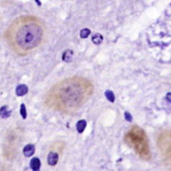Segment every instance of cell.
I'll use <instances>...</instances> for the list:
<instances>
[{
	"mask_svg": "<svg viewBox=\"0 0 171 171\" xmlns=\"http://www.w3.org/2000/svg\"><path fill=\"white\" fill-rule=\"evenodd\" d=\"M45 27L35 16H21L13 21L5 33L11 48L21 56L29 54L42 41Z\"/></svg>",
	"mask_w": 171,
	"mask_h": 171,
	"instance_id": "6da1fadb",
	"label": "cell"
},
{
	"mask_svg": "<svg viewBox=\"0 0 171 171\" xmlns=\"http://www.w3.org/2000/svg\"><path fill=\"white\" fill-rule=\"evenodd\" d=\"M91 88L83 78H69L54 86L47 96L49 107L58 111L70 112L83 105L89 96Z\"/></svg>",
	"mask_w": 171,
	"mask_h": 171,
	"instance_id": "7a4b0ae2",
	"label": "cell"
},
{
	"mask_svg": "<svg viewBox=\"0 0 171 171\" xmlns=\"http://www.w3.org/2000/svg\"><path fill=\"white\" fill-rule=\"evenodd\" d=\"M34 152H35V146L32 145V144H29V145H27V146L23 148V154H24V156H27V157L32 156L33 154H34Z\"/></svg>",
	"mask_w": 171,
	"mask_h": 171,
	"instance_id": "3957f363",
	"label": "cell"
},
{
	"mask_svg": "<svg viewBox=\"0 0 171 171\" xmlns=\"http://www.w3.org/2000/svg\"><path fill=\"white\" fill-rule=\"evenodd\" d=\"M58 162V154L56 152H50L48 155V164L50 166H55Z\"/></svg>",
	"mask_w": 171,
	"mask_h": 171,
	"instance_id": "277c9868",
	"label": "cell"
},
{
	"mask_svg": "<svg viewBox=\"0 0 171 171\" xmlns=\"http://www.w3.org/2000/svg\"><path fill=\"white\" fill-rule=\"evenodd\" d=\"M30 166L32 168L33 171H39L41 166V163H40V160L38 157H34V159L31 160V163H30Z\"/></svg>",
	"mask_w": 171,
	"mask_h": 171,
	"instance_id": "5b68a950",
	"label": "cell"
},
{
	"mask_svg": "<svg viewBox=\"0 0 171 171\" xmlns=\"http://www.w3.org/2000/svg\"><path fill=\"white\" fill-rule=\"evenodd\" d=\"M28 91H29L28 86L19 85L17 88H16V94H17L18 96H23V95H25V94L28 93Z\"/></svg>",
	"mask_w": 171,
	"mask_h": 171,
	"instance_id": "8992f818",
	"label": "cell"
},
{
	"mask_svg": "<svg viewBox=\"0 0 171 171\" xmlns=\"http://www.w3.org/2000/svg\"><path fill=\"white\" fill-rule=\"evenodd\" d=\"M73 58V52L71 50H65L63 53V60L65 63H71Z\"/></svg>",
	"mask_w": 171,
	"mask_h": 171,
	"instance_id": "52a82bcc",
	"label": "cell"
},
{
	"mask_svg": "<svg viewBox=\"0 0 171 171\" xmlns=\"http://www.w3.org/2000/svg\"><path fill=\"white\" fill-rule=\"evenodd\" d=\"M11 113L12 112H11V110L9 109L8 106H3L0 108V116L2 118H8L11 115Z\"/></svg>",
	"mask_w": 171,
	"mask_h": 171,
	"instance_id": "ba28073f",
	"label": "cell"
},
{
	"mask_svg": "<svg viewBox=\"0 0 171 171\" xmlns=\"http://www.w3.org/2000/svg\"><path fill=\"white\" fill-rule=\"evenodd\" d=\"M86 127H87V121L85 119H80V121H78L77 125H76V129L79 133H83V131H85Z\"/></svg>",
	"mask_w": 171,
	"mask_h": 171,
	"instance_id": "9c48e42d",
	"label": "cell"
},
{
	"mask_svg": "<svg viewBox=\"0 0 171 171\" xmlns=\"http://www.w3.org/2000/svg\"><path fill=\"white\" fill-rule=\"evenodd\" d=\"M92 41H93V43L94 45H101V43L103 42V35L99 34V33L94 34L93 37H92Z\"/></svg>",
	"mask_w": 171,
	"mask_h": 171,
	"instance_id": "30bf717a",
	"label": "cell"
},
{
	"mask_svg": "<svg viewBox=\"0 0 171 171\" xmlns=\"http://www.w3.org/2000/svg\"><path fill=\"white\" fill-rule=\"evenodd\" d=\"M105 95H106L107 99H108L109 101H111V103H113V101H115V96H114V93L111 90H107L106 92H105Z\"/></svg>",
	"mask_w": 171,
	"mask_h": 171,
	"instance_id": "8fae6325",
	"label": "cell"
},
{
	"mask_svg": "<svg viewBox=\"0 0 171 171\" xmlns=\"http://www.w3.org/2000/svg\"><path fill=\"white\" fill-rule=\"evenodd\" d=\"M20 115L23 119L27 118V109H25V105L24 103H21L20 105Z\"/></svg>",
	"mask_w": 171,
	"mask_h": 171,
	"instance_id": "7c38bea8",
	"label": "cell"
},
{
	"mask_svg": "<svg viewBox=\"0 0 171 171\" xmlns=\"http://www.w3.org/2000/svg\"><path fill=\"white\" fill-rule=\"evenodd\" d=\"M90 33H91V30H89V29H83V30H81L80 32V37L81 38H87L89 35H90Z\"/></svg>",
	"mask_w": 171,
	"mask_h": 171,
	"instance_id": "4fadbf2b",
	"label": "cell"
},
{
	"mask_svg": "<svg viewBox=\"0 0 171 171\" xmlns=\"http://www.w3.org/2000/svg\"><path fill=\"white\" fill-rule=\"evenodd\" d=\"M125 118H126V121H132V116L129 112H125Z\"/></svg>",
	"mask_w": 171,
	"mask_h": 171,
	"instance_id": "5bb4252c",
	"label": "cell"
},
{
	"mask_svg": "<svg viewBox=\"0 0 171 171\" xmlns=\"http://www.w3.org/2000/svg\"><path fill=\"white\" fill-rule=\"evenodd\" d=\"M166 99L169 101V103H171V92H170V93H168V94H167V95H166Z\"/></svg>",
	"mask_w": 171,
	"mask_h": 171,
	"instance_id": "9a60e30c",
	"label": "cell"
}]
</instances>
